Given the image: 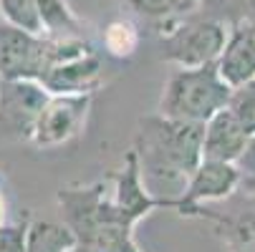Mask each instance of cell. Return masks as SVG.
I'll return each instance as SVG.
<instances>
[{
	"instance_id": "cell-1",
	"label": "cell",
	"mask_w": 255,
	"mask_h": 252,
	"mask_svg": "<svg viewBox=\"0 0 255 252\" xmlns=\"http://www.w3.org/2000/svg\"><path fill=\"white\" fill-rule=\"evenodd\" d=\"M205 124L167 119L162 114L141 119L134 152L152 194L177 199L202 162Z\"/></svg>"
},
{
	"instance_id": "cell-2",
	"label": "cell",
	"mask_w": 255,
	"mask_h": 252,
	"mask_svg": "<svg viewBox=\"0 0 255 252\" xmlns=\"http://www.w3.org/2000/svg\"><path fill=\"white\" fill-rule=\"evenodd\" d=\"M63 222L74 230L79 245L91 252H141L134 242V227L117 212L104 182L63 187L56 194Z\"/></svg>"
},
{
	"instance_id": "cell-3",
	"label": "cell",
	"mask_w": 255,
	"mask_h": 252,
	"mask_svg": "<svg viewBox=\"0 0 255 252\" xmlns=\"http://www.w3.org/2000/svg\"><path fill=\"white\" fill-rule=\"evenodd\" d=\"M230 96L233 86L220 76L217 63L195 66V68L177 66V71H172L162 88L157 114L167 119L205 124L217 111L225 109L230 103Z\"/></svg>"
},
{
	"instance_id": "cell-4",
	"label": "cell",
	"mask_w": 255,
	"mask_h": 252,
	"mask_svg": "<svg viewBox=\"0 0 255 252\" xmlns=\"http://www.w3.org/2000/svg\"><path fill=\"white\" fill-rule=\"evenodd\" d=\"M230 35V25L210 18L200 10L179 18L162 33V58L182 66V68H195L217 63L225 43Z\"/></svg>"
},
{
	"instance_id": "cell-5",
	"label": "cell",
	"mask_w": 255,
	"mask_h": 252,
	"mask_svg": "<svg viewBox=\"0 0 255 252\" xmlns=\"http://www.w3.org/2000/svg\"><path fill=\"white\" fill-rule=\"evenodd\" d=\"M51 51V35L25 30L0 18V79L3 81H43L53 66Z\"/></svg>"
},
{
	"instance_id": "cell-6",
	"label": "cell",
	"mask_w": 255,
	"mask_h": 252,
	"mask_svg": "<svg viewBox=\"0 0 255 252\" xmlns=\"http://www.w3.org/2000/svg\"><path fill=\"white\" fill-rule=\"evenodd\" d=\"M89 111H91L89 93H51L38 114L30 144L43 152L66 147L84 134Z\"/></svg>"
},
{
	"instance_id": "cell-7",
	"label": "cell",
	"mask_w": 255,
	"mask_h": 252,
	"mask_svg": "<svg viewBox=\"0 0 255 252\" xmlns=\"http://www.w3.org/2000/svg\"><path fill=\"white\" fill-rule=\"evenodd\" d=\"M48 96L51 93L41 81L0 79V139L30 141L35 121Z\"/></svg>"
},
{
	"instance_id": "cell-8",
	"label": "cell",
	"mask_w": 255,
	"mask_h": 252,
	"mask_svg": "<svg viewBox=\"0 0 255 252\" xmlns=\"http://www.w3.org/2000/svg\"><path fill=\"white\" fill-rule=\"evenodd\" d=\"M243 184V169L233 162H215V159H202L200 167L192 171L187 179L182 194L174 199V212L182 217H195L197 209L233 197Z\"/></svg>"
},
{
	"instance_id": "cell-9",
	"label": "cell",
	"mask_w": 255,
	"mask_h": 252,
	"mask_svg": "<svg viewBox=\"0 0 255 252\" xmlns=\"http://www.w3.org/2000/svg\"><path fill=\"white\" fill-rule=\"evenodd\" d=\"M112 202L117 212L131 225H136L141 217H147L149 212L164 207L174 209V199H162L152 194V189L144 182V174L136 159V152L129 149L124 157V164L112 174Z\"/></svg>"
},
{
	"instance_id": "cell-10",
	"label": "cell",
	"mask_w": 255,
	"mask_h": 252,
	"mask_svg": "<svg viewBox=\"0 0 255 252\" xmlns=\"http://www.w3.org/2000/svg\"><path fill=\"white\" fill-rule=\"evenodd\" d=\"M41 84L48 88V93L94 96V91L104 84V58L99 56V51H89L79 58L63 61L48 71Z\"/></svg>"
},
{
	"instance_id": "cell-11",
	"label": "cell",
	"mask_w": 255,
	"mask_h": 252,
	"mask_svg": "<svg viewBox=\"0 0 255 252\" xmlns=\"http://www.w3.org/2000/svg\"><path fill=\"white\" fill-rule=\"evenodd\" d=\"M250 144V134L238 121V116L228 109L217 111L210 121H205L202 134V159L215 162H233L238 164Z\"/></svg>"
},
{
	"instance_id": "cell-12",
	"label": "cell",
	"mask_w": 255,
	"mask_h": 252,
	"mask_svg": "<svg viewBox=\"0 0 255 252\" xmlns=\"http://www.w3.org/2000/svg\"><path fill=\"white\" fill-rule=\"evenodd\" d=\"M217 71H220V76L233 88L255 79V23L253 18L235 23L230 28L228 43L220 58H217Z\"/></svg>"
},
{
	"instance_id": "cell-13",
	"label": "cell",
	"mask_w": 255,
	"mask_h": 252,
	"mask_svg": "<svg viewBox=\"0 0 255 252\" xmlns=\"http://www.w3.org/2000/svg\"><path fill=\"white\" fill-rule=\"evenodd\" d=\"M79 245L74 230L66 222L53 220H30L25 232L28 252H71Z\"/></svg>"
},
{
	"instance_id": "cell-14",
	"label": "cell",
	"mask_w": 255,
	"mask_h": 252,
	"mask_svg": "<svg viewBox=\"0 0 255 252\" xmlns=\"http://www.w3.org/2000/svg\"><path fill=\"white\" fill-rule=\"evenodd\" d=\"M35 5H38V18L46 35H53V38L81 35V20L66 0H35Z\"/></svg>"
},
{
	"instance_id": "cell-15",
	"label": "cell",
	"mask_w": 255,
	"mask_h": 252,
	"mask_svg": "<svg viewBox=\"0 0 255 252\" xmlns=\"http://www.w3.org/2000/svg\"><path fill=\"white\" fill-rule=\"evenodd\" d=\"M202 0H129V5L154 23L164 28H169L172 23H177L179 18H185L190 13H195L200 8Z\"/></svg>"
},
{
	"instance_id": "cell-16",
	"label": "cell",
	"mask_w": 255,
	"mask_h": 252,
	"mask_svg": "<svg viewBox=\"0 0 255 252\" xmlns=\"http://www.w3.org/2000/svg\"><path fill=\"white\" fill-rule=\"evenodd\" d=\"M104 48L114 58H131L139 48V30L129 20H114L104 28Z\"/></svg>"
},
{
	"instance_id": "cell-17",
	"label": "cell",
	"mask_w": 255,
	"mask_h": 252,
	"mask_svg": "<svg viewBox=\"0 0 255 252\" xmlns=\"http://www.w3.org/2000/svg\"><path fill=\"white\" fill-rule=\"evenodd\" d=\"M197 10L233 28L235 23L250 20L255 15V0H202Z\"/></svg>"
},
{
	"instance_id": "cell-18",
	"label": "cell",
	"mask_w": 255,
	"mask_h": 252,
	"mask_svg": "<svg viewBox=\"0 0 255 252\" xmlns=\"http://www.w3.org/2000/svg\"><path fill=\"white\" fill-rule=\"evenodd\" d=\"M0 13H3L5 20H10V23L25 28V30L43 33L35 0H0Z\"/></svg>"
},
{
	"instance_id": "cell-19",
	"label": "cell",
	"mask_w": 255,
	"mask_h": 252,
	"mask_svg": "<svg viewBox=\"0 0 255 252\" xmlns=\"http://www.w3.org/2000/svg\"><path fill=\"white\" fill-rule=\"evenodd\" d=\"M228 109L238 116V121L245 126V131L250 136H255V79L233 88Z\"/></svg>"
},
{
	"instance_id": "cell-20",
	"label": "cell",
	"mask_w": 255,
	"mask_h": 252,
	"mask_svg": "<svg viewBox=\"0 0 255 252\" xmlns=\"http://www.w3.org/2000/svg\"><path fill=\"white\" fill-rule=\"evenodd\" d=\"M28 222L23 225H3L0 227V252H28L25 250Z\"/></svg>"
},
{
	"instance_id": "cell-21",
	"label": "cell",
	"mask_w": 255,
	"mask_h": 252,
	"mask_svg": "<svg viewBox=\"0 0 255 252\" xmlns=\"http://www.w3.org/2000/svg\"><path fill=\"white\" fill-rule=\"evenodd\" d=\"M238 167L243 169V179H255V136H250V144L243 159L238 162Z\"/></svg>"
},
{
	"instance_id": "cell-22",
	"label": "cell",
	"mask_w": 255,
	"mask_h": 252,
	"mask_svg": "<svg viewBox=\"0 0 255 252\" xmlns=\"http://www.w3.org/2000/svg\"><path fill=\"white\" fill-rule=\"evenodd\" d=\"M3 225H8V222H5V199H3V194H0V227Z\"/></svg>"
},
{
	"instance_id": "cell-23",
	"label": "cell",
	"mask_w": 255,
	"mask_h": 252,
	"mask_svg": "<svg viewBox=\"0 0 255 252\" xmlns=\"http://www.w3.org/2000/svg\"><path fill=\"white\" fill-rule=\"evenodd\" d=\"M71 252H91V250H89V247H84V245H76V247L71 250Z\"/></svg>"
},
{
	"instance_id": "cell-24",
	"label": "cell",
	"mask_w": 255,
	"mask_h": 252,
	"mask_svg": "<svg viewBox=\"0 0 255 252\" xmlns=\"http://www.w3.org/2000/svg\"><path fill=\"white\" fill-rule=\"evenodd\" d=\"M253 23H255V15H253Z\"/></svg>"
},
{
	"instance_id": "cell-25",
	"label": "cell",
	"mask_w": 255,
	"mask_h": 252,
	"mask_svg": "<svg viewBox=\"0 0 255 252\" xmlns=\"http://www.w3.org/2000/svg\"><path fill=\"white\" fill-rule=\"evenodd\" d=\"M0 18H3V13H0Z\"/></svg>"
}]
</instances>
